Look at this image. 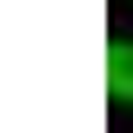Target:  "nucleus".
<instances>
[{
	"label": "nucleus",
	"mask_w": 133,
	"mask_h": 133,
	"mask_svg": "<svg viewBox=\"0 0 133 133\" xmlns=\"http://www.w3.org/2000/svg\"><path fill=\"white\" fill-rule=\"evenodd\" d=\"M107 93L120 107H133V40H113L107 47Z\"/></svg>",
	"instance_id": "f257e3e1"
}]
</instances>
